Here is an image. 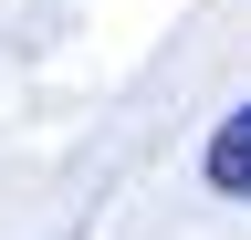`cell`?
<instances>
[{"label": "cell", "mask_w": 251, "mask_h": 240, "mask_svg": "<svg viewBox=\"0 0 251 240\" xmlns=\"http://www.w3.org/2000/svg\"><path fill=\"white\" fill-rule=\"evenodd\" d=\"M199 167H209V188H220V198H251V105H230V115L209 126Z\"/></svg>", "instance_id": "1"}]
</instances>
